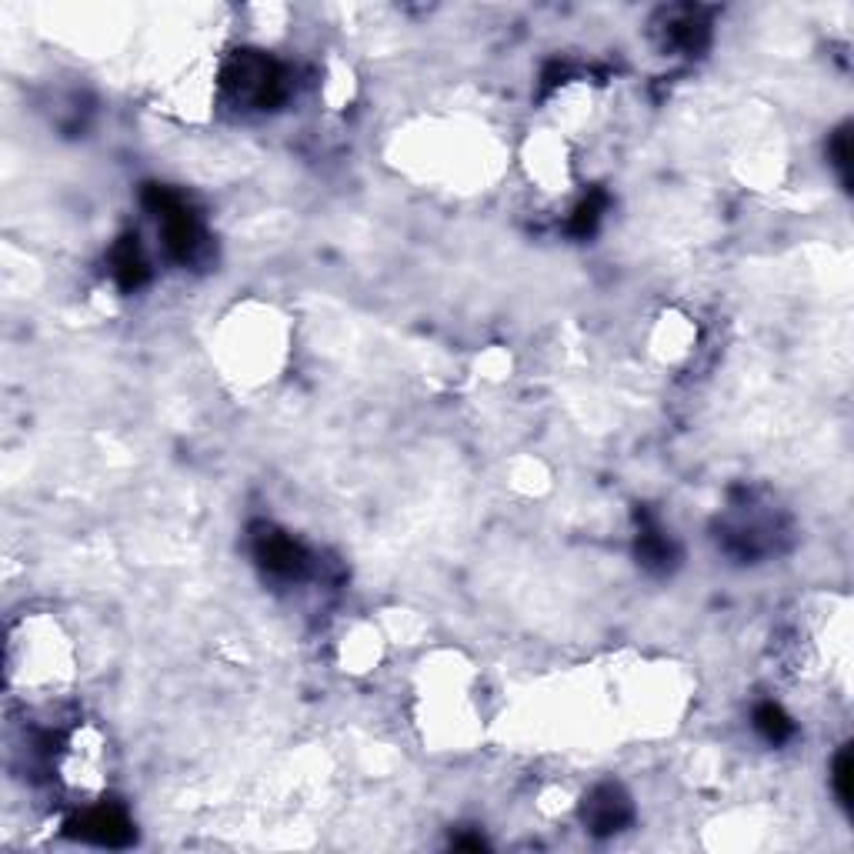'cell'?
<instances>
[{
	"instance_id": "cell-1",
	"label": "cell",
	"mask_w": 854,
	"mask_h": 854,
	"mask_svg": "<svg viewBox=\"0 0 854 854\" xmlns=\"http://www.w3.org/2000/svg\"><path fill=\"white\" fill-rule=\"evenodd\" d=\"M224 84L237 101L271 107L284 97V74L274 61L261 54H241L234 57L224 74Z\"/></svg>"
},
{
	"instance_id": "cell-2",
	"label": "cell",
	"mask_w": 854,
	"mask_h": 854,
	"mask_svg": "<svg viewBox=\"0 0 854 854\" xmlns=\"http://www.w3.org/2000/svg\"><path fill=\"white\" fill-rule=\"evenodd\" d=\"M71 834L81 841L91 844H104V848H124V844L134 841V824L127 821V814L121 808H91L84 811L81 818L71 821Z\"/></svg>"
},
{
	"instance_id": "cell-3",
	"label": "cell",
	"mask_w": 854,
	"mask_h": 854,
	"mask_svg": "<svg viewBox=\"0 0 854 854\" xmlns=\"http://www.w3.org/2000/svg\"><path fill=\"white\" fill-rule=\"evenodd\" d=\"M254 554L267 571L281 574V578H297V574L307 568L304 548L291 538V534H284L277 528H261L254 534Z\"/></svg>"
},
{
	"instance_id": "cell-4",
	"label": "cell",
	"mask_w": 854,
	"mask_h": 854,
	"mask_svg": "<svg viewBox=\"0 0 854 854\" xmlns=\"http://www.w3.org/2000/svg\"><path fill=\"white\" fill-rule=\"evenodd\" d=\"M584 821H588L591 834H598V838L621 831L624 824L631 821L628 794L621 788H614V784H601V788L588 798V804H584Z\"/></svg>"
},
{
	"instance_id": "cell-5",
	"label": "cell",
	"mask_w": 854,
	"mask_h": 854,
	"mask_svg": "<svg viewBox=\"0 0 854 854\" xmlns=\"http://www.w3.org/2000/svg\"><path fill=\"white\" fill-rule=\"evenodd\" d=\"M111 264H114L117 284L127 287V291H131V287H141V284H144L147 264H144V257H141V247H137V237H124V241L114 247Z\"/></svg>"
},
{
	"instance_id": "cell-6",
	"label": "cell",
	"mask_w": 854,
	"mask_h": 854,
	"mask_svg": "<svg viewBox=\"0 0 854 854\" xmlns=\"http://www.w3.org/2000/svg\"><path fill=\"white\" fill-rule=\"evenodd\" d=\"M638 558L648 564V568L664 571V568L671 564V558H674V548H671V541L664 538L661 531L644 528V531L638 534Z\"/></svg>"
},
{
	"instance_id": "cell-7",
	"label": "cell",
	"mask_w": 854,
	"mask_h": 854,
	"mask_svg": "<svg viewBox=\"0 0 854 854\" xmlns=\"http://www.w3.org/2000/svg\"><path fill=\"white\" fill-rule=\"evenodd\" d=\"M754 728H758L771 744H781V741L791 738L794 724H791L788 714L778 708V704H761V708L754 711Z\"/></svg>"
},
{
	"instance_id": "cell-8",
	"label": "cell",
	"mask_w": 854,
	"mask_h": 854,
	"mask_svg": "<svg viewBox=\"0 0 854 854\" xmlns=\"http://www.w3.org/2000/svg\"><path fill=\"white\" fill-rule=\"evenodd\" d=\"M834 791H838L841 804L848 808L851 804V751L844 748L838 754V761H834Z\"/></svg>"
},
{
	"instance_id": "cell-9",
	"label": "cell",
	"mask_w": 854,
	"mask_h": 854,
	"mask_svg": "<svg viewBox=\"0 0 854 854\" xmlns=\"http://www.w3.org/2000/svg\"><path fill=\"white\" fill-rule=\"evenodd\" d=\"M598 217H601V197H591V201H584L578 207V214H574V221H571L574 234H588L591 227L598 224Z\"/></svg>"
},
{
	"instance_id": "cell-10",
	"label": "cell",
	"mask_w": 854,
	"mask_h": 854,
	"mask_svg": "<svg viewBox=\"0 0 854 854\" xmlns=\"http://www.w3.org/2000/svg\"><path fill=\"white\" fill-rule=\"evenodd\" d=\"M831 157H834V167L844 174V181H848V164H851V151H848V131H838L831 141Z\"/></svg>"
}]
</instances>
